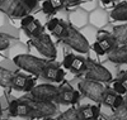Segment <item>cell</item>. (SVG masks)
Listing matches in <instances>:
<instances>
[{"label":"cell","instance_id":"obj_2","mask_svg":"<svg viewBox=\"0 0 127 120\" xmlns=\"http://www.w3.org/2000/svg\"><path fill=\"white\" fill-rule=\"evenodd\" d=\"M59 39L64 43V44L69 46L71 49H74L78 53L85 54L90 51V44L87 40V38L81 34V32L76 28H74L69 23L66 24L65 30L60 34Z\"/></svg>","mask_w":127,"mask_h":120},{"label":"cell","instance_id":"obj_13","mask_svg":"<svg viewBox=\"0 0 127 120\" xmlns=\"http://www.w3.org/2000/svg\"><path fill=\"white\" fill-rule=\"evenodd\" d=\"M88 12L83 9L72 10L69 14V24L72 25L76 29H81L83 27H85L88 24Z\"/></svg>","mask_w":127,"mask_h":120},{"label":"cell","instance_id":"obj_28","mask_svg":"<svg viewBox=\"0 0 127 120\" xmlns=\"http://www.w3.org/2000/svg\"><path fill=\"white\" fill-rule=\"evenodd\" d=\"M42 12H43V14L45 15H54L57 10H55L54 8H52V5L50 4V1L48 0H43L42 1Z\"/></svg>","mask_w":127,"mask_h":120},{"label":"cell","instance_id":"obj_34","mask_svg":"<svg viewBox=\"0 0 127 120\" xmlns=\"http://www.w3.org/2000/svg\"><path fill=\"white\" fill-rule=\"evenodd\" d=\"M34 86H36V81H34L33 79L28 77V79H27V81H26V85H24L23 91H24V92H29V91L34 87Z\"/></svg>","mask_w":127,"mask_h":120},{"label":"cell","instance_id":"obj_11","mask_svg":"<svg viewBox=\"0 0 127 120\" xmlns=\"http://www.w3.org/2000/svg\"><path fill=\"white\" fill-rule=\"evenodd\" d=\"M65 71L62 68H60L56 63L52 62H47L46 67L42 72V77L48 80V81H54V82H64V79H65Z\"/></svg>","mask_w":127,"mask_h":120},{"label":"cell","instance_id":"obj_12","mask_svg":"<svg viewBox=\"0 0 127 120\" xmlns=\"http://www.w3.org/2000/svg\"><path fill=\"white\" fill-rule=\"evenodd\" d=\"M88 23H90L94 28H103L108 24V14L103 9L92 10L90 14L88 15Z\"/></svg>","mask_w":127,"mask_h":120},{"label":"cell","instance_id":"obj_30","mask_svg":"<svg viewBox=\"0 0 127 120\" xmlns=\"http://www.w3.org/2000/svg\"><path fill=\"white\" fill-rule=\"evenodd\" d=\"M74 57H75V54H72V53H67L66 56L64 57V61H62V66H64V68L70 70V66H71V62H72Z\"/></svg>","mask_w":127,"mask_h":120},{"label":"cell","instance_id":"obj_43","mask_svg":"<svg viewBox=\"0 0 127 120\" xmlns=\"http://www.w3.org/2000/svg\"><path fill=\"white\" fill-rule=\"evenodd\" d=\"M111 1H114V0H111Z\"/></svg>","mask_w":127,"mask_h":120},{"label":"cell","instance_id":"obj_4","mask_svg":"<svg viewBox=\"0 0 127 120\" xmlns=\"http://www.w3.org/2000/svg\"><path fill=\"white\" fill-rule=\"evenodd\" d=\"M29 43H31V46L45 58H47L50 61L56 58V54H57L56 46H55L54 40L51 39V37L48 34L41 33L37 37L29 38Z\"/></svg>","mask_w":127,"mask_h":120},{"label":"cell","instance_id":"obj_38","mask_svg":"<svg viewBox=\"0 0 127 120\" xmlns=\"http://www.w3.org/2000/svg\"><path fill=\"white\" fill-rule=\"evenodd\" d=\"M99 1H100L102 4H104V5H108V4H111V3H112L111 0H99Z\"/></svg>","mask_w":127,"mask_h":120},{"label":"cell","instance_id":"obj_41","mask_svg":"<svg viewBox=\"0 0 127 120\" xmlns=\"http://www.w3.org/2000/svg\"><path fill=\"white\" fill-rule=\"evenodd\" d=\"M93 120H103V119H99V118H95V119H93Z\"/></svg>","mask_w":127,"mask_h":120},{"label":"cell","instance_id":"obj_40","mask_svg":"<svg viewBox=\"0 0 127 120\" xmlns=\"http://www.w3.org/2000/svg\"><path fill=\"white\" fill-rule=\"evenodd\" d=\"M43 120H56V119H52V116H48V118H43Z\"/></svg>","mask_w":127,"mask_h":120},{"label":"cell","instance_id":"obj_24","mask_svg":"<svg viewBox=\"0 0 127 120\" xmlns=\"http://www.w3.org/2000/svg\"><path fill=\"white\" fill-rule=\"evenodd\" d=\"M13 37H10L6 33H1L0 32V52L1 51H6L10 48V43H12Z\"/></svg>","mask_w":127,"mask_h":120},{"label":"cell","instance_id":"obj_21","mask_svg":"<svg viewBox=\"0 0 127 120\" xmlns=\"http://www.w3.org/2000/svg\"><path fill=\"white\" fill-rule=\"evenodd\" d=\"M70 70L72 72H75V73L84 72V71H85V58L75 56V57H74V60H72V62H71Z\"/></svg>","mask_w":127,"mask_h":120},{"label":"cell","instance_id":"obj_8","mask_svg":"<svg viewBox=\"0 0 127 120\" xmlns=\"http://www.w3.org/2000/svg\"><path fill=\"white\" fill-rule=\"evenodd\" d=\"M0 12L9 18H23L28 14L19 0H0Z\"/></svg>","mask_w":127,"mask_h":120},{"label":"cell","instance_id":"obj_22","mask_svg":"<svg viewBox=\"0 0 127 120\" xmlns=\"http://www.w3.org/2000/svg\"><path fill=\"white\" fill-rule=\"evenodd\" d=\"M28 79V76H24V75H14L13 76V80H12V86L14 90H19V91H23L24 89V85H26V81Z\"/></svg>","mask_w":127,"mask_h":120},{"label":"cell","instance_id":"obj_42","mask_svg":"<svg viewBox=\"0 0 127 120\" xmlns=\"http://www.w3.org/2000/svg\"><path fill=\"white\" fill-rule=\"evenodd\" d=\"M125 105H126V106H127V100H126V101H125Z\"/></svg>","mask_w":127,"mask_h":120},{"label":"cell","instance_id":"obj_1","mask_svg":"<svg viewBox=\"0 0 127 120\" xmlns=\"http://www.w3.org/2000/svg\"><path fill=\"white\" fill-rule=\"evenodd\" d=\"M57 113L55 102H45L34 99L17 100V115L23 118H48Z\"/></svg>","mask_w":127,"mask_h":120},{"label":"cell","instance_id":"obj_31","mask_svg":"<svg viewBox=\"0 0 127 120\" xmlns=\"http://www.w3.org/2000/svg\"><path fill=\"white\" fill-rule=\"evenodd\" d=\"M59 21H60V19H57V18H51L50 20H47V23H46V29L52 33V30L55 29V27L57 25Z\"/></svg>","mask_w":127,"mask_h":120},{"label":"cell","instance_id":"obj_23","mask_svg":"<svg viewBox=\"0 0 127 120\" xmlns=\"http://www.w3.org/2000/svg\"><path fill=\"white\" fill-rule=\"evenodd\" d=\"M56 120H80L76 109H69L65 113H62Z\"/></svg>","mask_w":127,"mask_h":120},{"label":"cell","instance_id":"obj_18","mask_svg":"<svg viewBox=\"0 0 127 120\" xmlns=\"http://www.w3.org/2000/svg\"><path fill=\"white\" fill-rule=\"evenodd\" d=\"M111 18L117 21H127V3H121L116 5L112 12H111Z\"/></svg>","mask_w":127,"mask_h":120},{"label":"cell","instance_id":"obj_3","mask_svg":"<svg viewBox=\"0 0 127 120\" xmlns=\"http://www.w3.org/2000/svg\"><path fill=\"white\" fill-rule=\"evenodd\" d=\"M13 62L18 68L27 71L34 76H41L48 61L32 56V54L28 53H19L13 58Z\"/></svg>","mask_w":127,"mask_h":120},{"label":"cell","instance_id":"obj_14","mask_svg":"<svg viewBox=\"0 0 127 120\" xmlns=\"http://www.w3.org/2000/svg\"><path fill=\"white\" fill-rule=\"evenodd\" d=\"M108 60L112 63L127 64V44L116 46L112 51L108 52Z\"/></svg>","mask_w":127,"mask_h":120},{"label":"cell","instance_id":"obj_27","mask_svg":"<svg viewBox=\"0 0 127 120\" xmlns=\"http://www.w3.org/2000/svg\"><path fill=\"white\" fill-rule=\"evenodd\" d=\"M112 89H113V91H114L116 94L122 95V96L127 94V89L123 86V83H122L120 80H116V81L113 82V85H112Z\"/></svg>","mask_w":127,"mask_h":120},{"label":"cell","instance_id":"obj_26","mask_svg":"<svg viewBox=\"0 0 127 120\" xmlns=\"http://www.w3.org/2000/svg\"><path fill=\"white\" fill-rule=\"evenodd\" d=\"M19 1L23 5V8L27 10V13H29V12H33V10L38 6L39 0H19Z\"/></svg>","mask_w":127,"mask_h":120},{"label":"cell","instance_id":"obj_7","mask_svg":"<svg viewBox=\"0 0 127 120\" xmlns=\"http://www.w3.org/2000/svg\"><path fill=\"white\" fill-rule=\"evenodd\" d=\"M31 97L38 101L45 102H57L59 97V87L51 83L37 85L29 91Z\"/></svg>","mask_w":127,"mask_h":120},{"label":"cell","instance_id":"obj_10","mask_svg":"<svg viewBox=\"0 0 127 120\" xmlns=\"http://www.w3.org/2000/svg\"><path fill=\"white\" fill-rule=\"evenodd\" d=\"M116 46H117V42H116V39L113 38V36L111 33L93 43V52H95L99 56H103V54L112 51Z\"/></svg>","mask_w":127,"mask_h":120},{"label":"cell","instance_id":"obj_20","mask_svg":"<svg viewBox=\"0 0 127 120\" xmlns=\"http://www.w3.org/2000/svg\"><path fill=\"white\" fill-rule=\"evenodd\" d=\"M14 73L4 67H0V86L1 87H10L12 86V80H13Z\"/></svg>","mask_w":127,"mask_h":120},{"label":"cell","instance_id":"obj_29","mask_svg":"<svg viewBox=\"0 0 127 120\" xmlns=\"http://www.w3.org/2000/svg\"><path fill=\"white\" fill-rule=\"evenodd\" d=\"M80 6L83 10H85V12H92L97 8V4H95L94 0H90V1H84V3H80Z\"/></svg>","mask_w":127,"mask_h":120},{"label":"cell","instance_id":"obj_33","mask_svg":"<svg viewBox=\"0 0 127 120\" xmlns=\"http://www.w3.org/2000/svg\"><path fill=\"white\" fill-rule=\"evenodd\" d=\"M8 111H9V115L10 116H18L17 115V100H13V101L9 102Z\"/></svg>","mask_w":127,"mask_h":120},{"label":"cell","instance_id":"obj_39","mask_svg":"<svg viewBox=\"0 0 127 120\" xmlns=\"http://www.w3.org/2000/svg\"><path fill=\"white\" fill-rule=\"evenodd\" d=\"M3 115V107H1V102H0V118Z\"/></svg>","mask_w":127,"mask_h":120},{"label":"cell","instance_id":"obj_16","mask_svg":"<svg viewBox=\"0 0 127 120\" xmlns=\"http://www.w3.org/2000/svg\"><path fill=\"white\" fill-rule=\"evenodd\" d=\"M100 109L94 105H85L78 109V115L80 120H93L95 118H99Z\"/></svg>","mask_w":127,"mask_h":120},{"label":"cell","instance_id":"obj_37","mask_svg":"<svg viewBox=\"0 0 127 120\" xmlns=\"http://www.w3.org/2000/svg\"><path fill=\"white\" fill-rule=\"evenodd\" d=\"M5 23V14L3 12H0V28H1Z\"/></svg>","mask_w":127,"mask_h":120},{"label":"cell","instance_id":"obj_15","mask_svg":"<svg viewBox=\"0 0 127 120\" xmlns=\"http://www.w3.org/2000/svg\"><path fill=\"white\" fill-rule=\"evenodd\" d=\"M102 102L108 106L111 109H113V110H116V109H118L121 105L125 104V100H123V96L122 95H118L116 94L114 91H107L105 90L104 95H103V99H102Z\"/></svg>","mask_w":127,"mask_h":120},{"label":"cell","instance_id":"obj_19","mask_svg":"<svg viewBox=\"0 0 127 120\" xmlns=\"http://www.w3.org/2000/svg\"><path fill=\"white\" fill-rule=\"evenodd\" d=\"M112 36L117 44H127V24L116 25L112 30Z\"/></svg>","mask_w":127,"mask_h":120},{"label":"cell","instance_id":"obj_6","mask_svg":"<svg viewBox=\"0 0 127 120\" xmlns=\"http://www.w3.org/2000/svg\"><path fill=\"white\" fill-rule=\"evenodd\" d=\"M78 89L81 95H84L85 97H88V99L95 102H102L103 95L105 92V89L102 85V82H97V81L88 80V79L80 80L78 82Z\"/></svg>","mask_w":127,"mask_h":120},{"label":"cell","instance_id":"obj_25","mask_svg":"<svg viewBox=\"0 0 127 120\" xmlns=\"http://www.w3.org/2000/svg\"><path fill=\"white\" fill-rule=\"evenodd\" d=\"M112 120H127V106L125 104L114 110Z\"/></svg>","mask_w":127,"mask_h":120},{"label":"cell","instance_id":"obj_9","mask_svg":"<svg viewBox=\"0 0 127 120\" xmlns=\"http://www.w3.org/2000/svg\"><path fill=\"white\" fill-rule=\"evenodd\" d=\"M79 99H80V92L74 90L70 85L65 83L64 86L59 87L57 102L62 105H74L79 101Z\"/></svg>","mask_w":127,"mask_h":120},{"label":"cell","instance_id":"obj_36","mask_svg":"<svg viewBox=\"0 0 127 120\" xmlns=\"http://www.w3.org/2000/svg\"><path fill=\"white\" fill-rule=\"evenodd\" d=\"M83 0H65V5H75V4H79V3H81Z\"/></svg>","mask_w":127,"mask_h":120},{"label":"cell","instance_id":"obj_5","mask_svg":"<svg viewBox=\"0 0 127 120\" xmlns=\"http://www.w3.org/2000/svg\"><path fill=\"white\" fill-rule=\"evenodd\" d=\"M84 73H85V79L97 82H111L113 79L112 72L108 68H105L100 63L92 61L90 58L85 60V71H84Z\"/></svg>","mask_w":127,"mask_h":120},{"label":"cell","instance_id":"obj_35","mask_svg":"<svg viewBox=\"0 0 127 120\" xmlns=\"http://www.w3.org/2000/svg\"><path fill=\"white\" fill-rule=\"evenodd\" d=\"M122 83H123V86L127 89V71H125L122 75H120V79H118Z\"/></svg>","mask_w":127,"mask_h":120},{"label":"cell","instance_id":"obj_17","mask_svg":"<svg viewBox=\"0 0 127 120\" xmlns=\"http://www.w3.org/2000/svg\"><path fill=\"white\" fill-rule=\"evenodd\" d=\"M23 32H24V34L28 37V38H33V37H37L39 36L41 33H43V27L41 25V23L34 18V19H32L29 23L24 24L22 27Z\"/></svg>","mask_w":127,"mask_h":120},{"label":"cell","instance_id":"obj_32","mask_svg":"<svg viewBox=\"0 0 127 120\" xmlns=\"http://www.w3.org/2000/svg\"><path fill=\"white\" fill-rule=\"evenodd\" d=\"M50 4L52 5L55 10H59V9H62L65 6V0H48Z\"/></svg>","mask_w":127,"mask_h":120}]
</instances>
